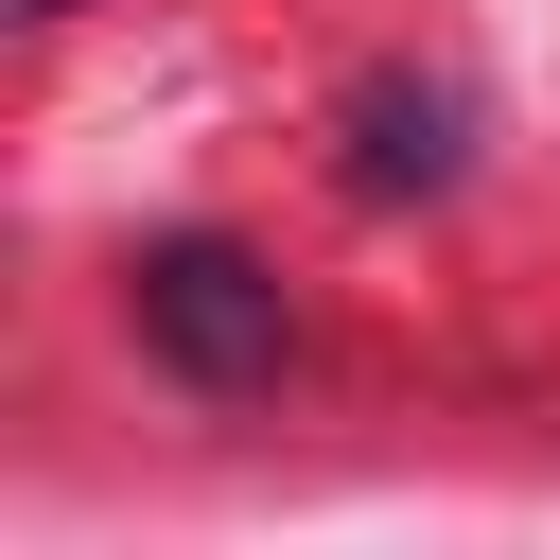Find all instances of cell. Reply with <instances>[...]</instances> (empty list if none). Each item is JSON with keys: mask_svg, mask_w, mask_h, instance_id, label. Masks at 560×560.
I'll list each match as a JSON object with an SVG mask.
<instances>
[{"mask_svg": "<svg viewBox=\"0 0 560 560\" xmlns=\"http://www.w3.org/2000/svg\"><path fill=\"white\" fill-rule=\"evenodd\" d=\"M455 158H472V105H455L438 70H368V88H350V158H332V175H350L368 210L455 192Z\"/></svg>", "mask_w": 560, "mask_h": 560, "instance_id": "obj_2", "label": "cell"}, {"mask_svg": "<svg viewBox=\"0 0 560 560\" xmlns=\"http://www.w3.org/2000/svg\"><path fill=\"white\" fill-rule=\"evenodd\" d=\"M122 315H140V350H158L192 402H245V385H280V350H298L280 280H262L228 228H158V245L122 262Z\"/></svg>", "mask_w": 560, "mask_h": 560, "instance_id": "obj_1", "label": "cell"}, {"mask_svg": "<svg viewBox=\"0 0 560 560\" xmlns=\"http://www.w3.org/2000/svg\"><path fill=\"white\" fill-rule=\"evenodd\" d=\"M35 18H70V0H35Z\"/></svg>", "mask_w": 560, "mask_h": 560, "instance_id": "obj_3", "label": "cell"}]
</instances>
